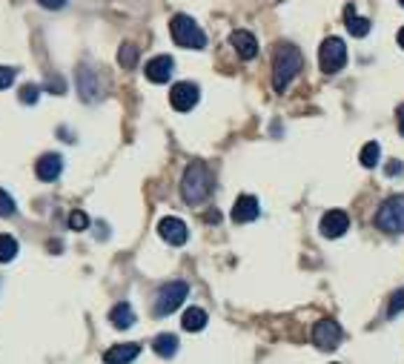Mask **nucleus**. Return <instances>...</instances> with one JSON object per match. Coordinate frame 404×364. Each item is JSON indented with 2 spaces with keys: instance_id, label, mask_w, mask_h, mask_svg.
<instances>
[{
  "instance_id": "nucleus-1",
  "label": "nucleus",
  "mask_w": 404,
  "mask_h": 364,
  "mask_svg": "<svg viewBox=\"0 0 404 364\" xmlns=\"http://www.w3.org/2000/svg\"><path fill=\"white\" fill-rule=\"evenodd\" d=\"M301 64H304V57H301L298 46H293V43H278V46H275V57H272V86L278 89V92H284V89L290 86V80L301 72Z\"/></svg>"
},
{
  "instance_id": "nucleus-2",
  "label": "nucleus",
  "mask_w": 404,
  "mask_h": 364,
  "mask_svg": "<svg viewBox=\"0 0 404 364\" xmlns=\"http://www.w3.org/2000/svg\"><path fill=\"white\" fill-rule=\"evenodd\" d=\"M209 192H212V175H209L207 164L204 161H193L190 167H186L183 178H181V195H183V201L195 206V204L207 201Z\"/></svg>"
},
{
  "instance_id": "nucleus-3",
  "label": "nucleus",
  "mask_w": 404,
  "mask_h": 364,
  "mask_svg": "<svg viewBox=\"0 0 404 364\" xmlns=\"http://www.w3.org/2000/svg\"><path fill=\"white\" fill-rule=\"evenodd\" d=\"M169 32H172V41L178 46H183V49H204L207 46L204 29L190 15H175L169 20Z\"/></svg>"
},
{
  "instance_id": "nucleus-4",
  "label": "nucleus",
  "mask_w": 404,
  "mask_h": 364,
  "mask_svg": "<svg viewBox=\"0 0 404 364\" xmlns=\"http://www.w3.org/2000/svg\"><path fill=\"white\" fill-rule=\"evenodd\" d=\"M186 295H190V287H186V281H169V284H164V287L158 290V295H155V307H152V313L158 316V318L175 313V310L183 304Z\"/></svg>"
},
{
  "instance_id": "nucleus-5",
  "label": "nucleus",
  "mask_w": 404,
  "mask_h": 364,
  "mask_svg": "<svg viewBox=\"0 0 404 364\" xmlns=\"http://www.w3.org/2000/svg\"><path fill=\"white\" fill-rule=\"evenodd\" d=\"M376 227L384 232H404V195H390L379 206Z\"/></svg>"
},
{
  "instance_id": "nucleus-6",
  "label": "nucleus",
  "mask_w": 404,
  "mask_h": 364,
  "mask_svg": "<svg viewBox=\"0 0 404 364\" xmlns=\"http://www.w3.org/2000/svg\"><path fill=\"white\" fill-rule=\"evenodd\" d=\"M347 64V46L341 38H327L319 49V66L324 75H335L341 66Z\"/></svg>"
},
{
  "instance_id": "nucleus-7",
  "label": "nucleus",
  "mask_w": 404,
  "mask_h": 364,
  "mask_svg": "<svg viewBox=\"0 0 404 364\" xmlns=\"http://www.w3.org/2000/svg\"><path fill=\"white\" fill-rule=\"evenodd\" d=\"M198 98H201V89L195 83H190V80H181V83H175L169 89V104L178 112H190L198 104Z\"/></svg>"
},
{
  "instance_id": "nucleus-8",
  "label": "nucleus",
  "mask_w": 404,
  "mask_h": 364,
  "mask_svg": "<svg viewBox=\"0 0 404 364\" xmlns=\"http://www.w3.org/2000/svg\"><path fill=\"white\" fill-rule=\"evenodd\" d=\"M313 344L319 350H335L341 344V327L338 321L333 318H321L316 327H313Z\"/></svg>"
},
{
  "instance_id": "nucleus-9",
  "label": "nucleus",
  "mask_w": 404,
  "mask_h": 364,
  "mask_svg": "<svg viewBox=\"0 0 404 364\" xmlns=\"http://www.w3.org/2000/svg\"><path fill=\"white\" fill-rule=\"evenodd\" d=\"M158 235L167 241V244L181 247V244H186V235H190V230H186V224H183L181 218L167 216V218L158 221Z\"/></svg>"
},
{
  "instance_id": "nucleus-10",
  "label": "nucleus",
  "mask_w": 404,
  "mask_h": 364,
  "mask_svg": "<svg viewBox=\"0 0 404 364\" xmlns=\"http://www.w3.org/2000/svg\"><path fill=\"white\" fill-rule=\"evenodd\" d=\"M350 230V216L344 209H330L324 212V218H321V235L324 238H341Z\"/></svg>"
},
{
  "instance_id": "nucleus-11",
  "label": "nucleus",
  "mask_w": 404,
  "mask_h": 364,
  "mask_svg": "<svg viewBox=\"0 0 404 364\" xmlns=\"http://www.w3.org/2000/svg\"><path fill=\"white\" fill-rule=\"evenodd\" d=\"M172 69H175V64H172V57H169V55H158V57H152L149 64L144 66L146 80H152V83H167V80L172 78Z\"/></svg>"
},
{
  "instance_id": "nucleus-12",
  "label": "nucleus",
  "mask_w": 404,
  "mask_h": 364,
  "mask_svg": "<svg viewBox=\"0 0 404 364\" xmlns=\"http://www.w3.org/2000/svg\"><path fill=\"white\" fill-rule=\"evenodd\" d=\"M258 212H261V206H258L256 195H241L232 206V221L235 224H250V221L258 218Z\"/></svg>"
},
{
  "instance_id": "nucleus-13",
  "label": "nucleus",
  "mask_w": 404,
  "mask_h": 364,
  "mask_svg": "<svg viewBox=\"0 0 404 364\" xmlns=\"http://www.w3.org/2000/svg\"><path fill=\"white\" fill-rule=\"evenodd\" d=\"M35 172L41 181H46V184H52V181H57V175L64 172V158H60L57 153H46L38 158L35 164Z\"/></svg>"
},
{
  "instance_id": "nucleus-14",
  "label": "nucleus",
  "mask_w": 404,
  "mask_h": 364,
  "mask_svg": "<svg viewBox=\"0 0 404 364\" xmlns=\"http://www.w3.org/2000/svg\"><path fill=\"white\" fill-rule=\"evenodd\" d=\"M230 43L244 60H253L258 55V41H256L253 32H246V29H235V32L230 35Z\"/></svg>"
},
{
  "instance_id": "nucleus-15",
  "label": "nucleus",
  "mask_w": 404,
  "mask_h": 364,
  "mask_svg": "<svg viewBox=\"0 0 404 364\" xmlns=\"http://www.w3.org/2000/svg\"><path fill=\"white\" fill-rule=\"evenodd\" d=\"M141 356V344H115L104 353L106 364H132Z\"/></svg>"
},
{
  "instance_id": "nucleus-16",
  "label": "nucleus",
  "mask_w": 404,
  "mask_h": 364,
  "mask_svg": "<svg viewBox=\"0 0 404 364\" xmlns=\"http://www.w3.org/2000/svg\"><path fill=\"white\" fill-rule=\"evenodd\" d=\"M109 321H112V327H118V330H127V327L135 324V310L127 304V301H120V304H115V307L109 310Z\"/></svg>"
},
{
  "instance_id": "nucleus-17",
  "label": "nucleus",
  "mask_w": 404,
  "mask_h": 364,
  "mask_svg": "<svg viewBox=\"0 0 404 364\" xmlns=\"http://www.w3.org/2000/svg\"><path fill=\"white\" fill-rule=\"evenodd\" d=\"M344 18H347V20H344V23H347V32H350L353 38H364V35L370 32V20H367V18H358L353 4L344 9Z\"/></svg>"
},
{
  "instance_id": "nucleus-18",
  "label": "nucleus",
  "mask_w": 404,
  "mask_h": 364,
  "mask_svg": "<svg viewBox=\"0 0 404 364\" xmlns=\"http://www.w3.org/2000/svg\"><path fill=\"white\" fill-rule=\"evenodd\" d=\"M152 350H155V356H161V358H172L178 353V336H172V332H161V336H155Z\"/></svg>"
},
{
  "instance_id": "nucleus-19",
  "label": "nucleus",
  "mask_w": 404,
  "mask_h": 364,
  "mask_svg": "<svg viewBox=\"0 0 404 364\" xmlns=\"http://www.w3.org/2000/svg\"><path fill=\"white\" fill-rule=\"evenodd\" d=\"M181 327H183L186 332H198V330H204V327H207V310L190 307V310L183 313V318H181Z\"/></svg>"
},
{
  "instance_id": "nucleus-20",
  "label": "nucleus",
  "mask_w": 404,
  "mask_h": 364,
  "mask_svg": "<svg viewBox=\"0 0 404 364\" xmlns=\"http://www.w3.org/2000/svg\"><path fill=\"white\" fill-rule=\"evenodd\" d=\"M78 80H81V98L83 101H95L98 95H95V78H92V69L81 66L78 69Z\"/></svg>"
},
{
  "instance_id": "nucleus-21",
  "label": "nucleus",
  "mask_w": 404,
  "mask_h": 364,
  "mask_svg": "<svg viewBox=\"0 0 404 364\" xmlns=\"http://www.w3.org/2000/svg\"><path fill=\"white\" fill-rule=\"evenodd\" d=\"M379 158H382V146H379L376 141H370V144H364V146H361V155H358L361 167L372 169V167H376V164H379Z\"/></svg>"
},
{
  "instance_id": "nucleus-22",
  "label": "nucleus",
  "mask_w": 404,
  "mask_h": 364,
  "mask_svg": "<svg viewBox=\"0 0 404 364\" xmlns=\"http://www.w3.org/2000/svg\"><path fill=\"white\" fill-rule=\"evenodd\" d=\"M18 255V241L12 235H0V264H9Z\"/></svg>"
},
{
  "instance_id": "nucleus-23",
  "label": "nucleus",
  "mask_w": 404,
  "mask_h": 364,
  "mask_svg": "<svg viewBox=\"0 0 404 364\" xmlns=\"http://www.w3.org/2000/svg\"><path fill=\"white\" fill-rule=\"evenodd\" d=\"M118 57H120V66H123V69H132L135 60H138V49H135L132 43H123L120 52H118Z\"/></svg>"
},
{
  "instance_id": "nucleus-24",
  "label": "nucleus",
  "mask_w": 404,
  "mask_h": 364,
  "mask_svg": "<svg viewBox=\"0 0 404 364\" xmlns=\"http://www.w3.org/2000/svg\"><path fill=\"white\" fill-rule=\"evenodd\" d=\"M15 198L4 190V187H0V218H9V216H15Z\"/></svg>"
},
{
  "instance_id": "nucleus-25",
  "label": "nucleus",
  "mask_w": 404,
  "mask_h": 364,
  "mask_svg": "<svg viewBox=\"0 0 404 364\" xmlns=\"http://www.w3.org/2000/svg\"><path fill=\"white\" fill-rule=\"evenodd\" d=\"M398 313H404V287L393 293V298H390V304H387V316H390V318H396Z\"/></svg>"
},
{
  "instance_id": "nucleus-26",
  "label": "nucleus",
  "mask_w": 404,
  "mask_h": 364,
  "mask_svg": "<svg viewBox=\"0 0 404 364\" xmlns=\"http://www.w3.org/2000/svg\"><path fill=\"white\" fill-rule=\"evenodd\" d=\"M38 95H41V89H38L35 83H26V86L20 89V101H23V104H29V106H32V104L38 101Z\"/></svg>"
},
{
  "instance_id": "nucleus-27",
  "label": "nucleus",
  "mask_w": 404,
  "mask_h": 364,
  "mask_svg": "<svg viewBox=\"0 0 404 364\" xmlns=\"http://www.w3.org/2000/svg\"><path fill=\"white\" fill-rule=\"evenodd\" d=\"M69 227L78 230V232L86 230V227H89V216H86V212H81V209H75L72 216H69Z\"/></svg>"
},
{
  "instance_id": "nucleus-28",
  "label": "nucleus",
  "mask_w": 404,
  "mask_h": 364,
  "mask_svg": "<svg viewBox=\"0 0 404 364\" xmlns=\"http://www.w3.org/2000/svg\"><path fill=\"white\" fill-rule=\"evenodd\" d=\"M15 69L12 66H0V89H9L12 86V80H15Z\"/></svg>"
},
{
  "instance_id": "nucleus-29",
  "label": "nucleus",
  "mask_w": 404,
  "mask_h": 364,
  "mask_svg": "<svg viewBox=\"0 0 404 364\" xmlns=\"http://www.w3.org/2000/svg\"><path fill=\"white\" fill-rule=\"evenodd\" d=\"M38 4H41V6H46V9H60V6L67 4V0H38Z\"/></svg>"
},
{
  "instance_id": "nucleus-30",
  "label": "nucleus",
  "mask_w": 404,
  "mask_h": 364,
  "mask_svg": "<svg viewBox=\"0 0 404 364\" xmlns=\"http://www.w3.org/2000/svg\"><path fill=\"white\" fill-rule=\"evenodd\" d=\"M401 169H404V167H401L398 161H390V164H387V175H398Z\"/></svg>"
},
{
  "instance_id": "nucleus-31",
  "label": "nucleus",
  "mask_w": 404,
  "mask_h": 364,
  "mask_svg": "<svg viewBox=\"0 0 404 364\" xmlns=\"http://www.w3.org/2000/svg\"><path fill=\"white\" fill-rule=\"evenodd\" d=\"M396 118H398V132L404 135V104L398 106V112H396Z\"/></svg>"
},
{
  "instance_id": "nucleus-32",
  "label": "nucleus",
  "mask_w": 404,
  "mask_h": 364,
  "mask_svg": "<svg viewBox=\"0 0 404 364\" xmlns=\"http://www.w3.org/2000/svg\"><path fill=\"white\" fill-rule=\"evenodd\" d=\"M398 46H401V49H404V26H401V29H398Z\"/></svg>"
},
{
  "instance_id": "nucleus-33",
  "label": "nucleus",
  "mask_w": 404,
  "mask_h": 364,
  "mask_svg": "<svg viewBox=\"0 0 404 364\" xmlns=\"http://www.w3.org/2000/svg\"><path fill=\"white\" fill-rule=\"evenodd\" d=\"M398 4H401V6H404V0H398Z\"/></svg>"
}]
</instances>
